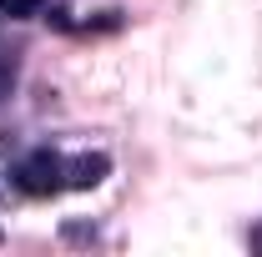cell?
I'll list each match as a JSON object with an SVG mask.
<instances>
[{"instance_id":"obj_1","label":"cell","mask_w":262,"mask_h":257,"mask_svg":"<svg viewBox=\"0 0 262 257\" xmlns=\"http://www.w3.org/2000/svg\"><path fill=\"white\" fill-rule=\"evenodd\" d=\"M15 187L26 197H56L66 187V161L56 152H31V157L15 166Z\"/></svg>"},{"instance_id":"obj_2","label":"cell","mask_w":262,"mask_h":257,"mask_svg":"<svg viewBox=\"0 0 262 257\" xmlns=\"http://www.w3.org/2000/svg\"><path fill=\"white\" fill-rule=\"evenodd\" d=\"M106 172H111V157H101V152L71 157V161H66V187H76V192H91Z\"/></svg>"},{"instance_id":"obj_3","label":"cell","mask_w":262,"mask_h":257,"mask_svg":"<svg viewBox=\"0 0 262 257\" xmlns=\"http://www.w3.org/2000/svg\"><path fill=\"white\" fill-rule=\"evenodd\" d=\"M35 10H40V0H0V15H10V20H31Z\"/></svg>"},{"instance_id":"obj_4","label":"cell","mask_w":262,"mask_h":257,"mask_svg":"<svg viewBox=\"0 0 262 257\" xmlns=\"http://www.w3.org/2000/svg\"><path fill=\"white\" fill-rule=\"evenodd\" d=\"M10 91H15V66H10V61H0V101L10 96Z\"/></svg>"}]
</instances>
